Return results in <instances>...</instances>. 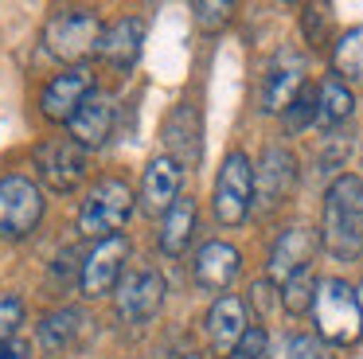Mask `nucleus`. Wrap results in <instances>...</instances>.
Returning a JSON list of instances; mask_svg holds the SVG:
<instances>
[{
  "instance_id": "nucleus-1",
  "label": "nucleus",
  "mask_w": 363,
  "mask_h": 359,
  "mask_svg": "<svg viewBox=\"0 0 363 359\" xmlns=\"http://www.w3.org/2000/svg\"><path fill=\"white\" fill-rule=\"evenodd\" d=\"M320 242L332 258H344V262L363 254V180L352 172L332 180L324 195Z\"/></svg>"
},
{
  "instance_id": "nucleus-2",
  "label": "nucleus",
  "mask_w": 363,
  "mask_h": 359,
  "mask_svg": "<svg viewBox=\"0 0 363 359\" xmlns=\"http://www.w3.org/2000/svg\"><path fill=\"white\" fill-rule=\"evenodd\" d=\"M313 316H316L320 340L340 343V348H352V343L363 340V301L347 281H340V277L320 281Z\"/></svg>"
},
{
  "instance_id": "nucleus-3",
  "label": "nucleus",
  "mask_w": 363,
  "mask_h": 359,
  "mask_svg": "<svg viewBox=\"0 0 363 359\" xmlns=\"http://www.w3.org/2000/svg\"><path fill=\"white\" fill-rule=\"evenodd\" d=\"M102 23L90 8H67V12H55L43 28V43L55 59L63 62H82L102 47Z\"/></svg>"
},
{
  "instance_id": "nucleus-4",
  "label": "nucleus",
  "mask_w": 363,
  "mask_h": 359,
  "mask_svg": "<svg viewBox=\"0 0 363 359\" xmlns=\"http://www.w3.org/2000/svg\"><path fill=\"white\" fill-rule=\"evenodd\" d=\"M133 215V192H129L125 180H98L94 192L86 195L79 211V231L86 238H113V234L125 226V219Z\"/></svg>"
},
{
  "instance_id": "nucleus-5",
  "label": "nucleus",
  "mask_w": 363,
  "mask_h": 359,
  "mask_svg": "<svg viewBox=\"0 0 363 359\" xmlns=\"http://www.w3.org/2000/svg\"><path fill=\"white\" fill-rule=\"evenodd\" d=\"M215 219L227 226H238L246 215H250L254 203V164L246 153H230L219 168V180H215Z\"/></svg>"
},
{
  "instance_id": "nucleus-6",
  "label": "nucleus",
  "mask_w": 363,
  "mask_h": 359,
  "mask_svg": "<svg viewBox=\"0 0 363 359\" xmlns=\"http://www.w3.org/2000/svg\"><path fill=\"white\" fill-rule=\"evenodd\" d=\"M43 215V195L28 176L0 180V238H24Z\"/></svg>"
},
{
  "instance_id": "nucleus-7",
  "label": "nucleus",
  "mask_w": 363,
  "mask_h": 359,
  "mask_svg": "<svg viewBox=\"0 0 363 359\" xmlns=\"http://www.w3.org/2000/svg\"><path fill=\"white\" fill-rule=\"evenodd\" d=\"M35 164H40L43 180H48L55 192H74L79 180L86 176V148L74 137L43 140V145L35 148Z\"/></svg>"
},
{
  "instance_id": "nucleus-8",
  "label": "nucleus",
  "mask_w": 363,
  "mask_h": 359,
  "mask_svg": "<svg viewBox=\"0 0 363 359\" xmlns=\"http://www.w3.org/2000/svg\"><path fill=\"white\" fill-rule=\"evenodd\" d=\"M125 258H129V242L121 238V234L98 242V246L82 258V273H79L82 297L98 301V297H106L113 285H121V262H125Z\"/></svg>"
},
{
  "instance_id": "nucleus-9",
  "label": "nucleus",
  "mask_w": 363,
  "mask_h": 359,
  "mask_svg": "<svg viewBox=\"0 0 363 359\" xmlns=\"http://www.w3.org/2000/svg\"><path fill=\"white\" fill-rule=\"evenodd\" d=\"M160 301H164V277L157 270H133L121 277L118 285V316L129 324H145L157 316Z\"/></svg>"
},
{
  "instance_id": "nucleus-10",
  "label": "nucleus",
  "mask_w": 363,
  "mask_h": 359,
  "mask_svg": "<svg viewBox=\"0 0 363 359\" xmlns=\"http://www.w3.org/2000/svg\"><path fill=\"white\" fill-rule=\"evenodd\" d=\"M90 94H94V78H90V70L74 67V70H67V74L51 78L48 90H43V98H40V106H43V114H48L51 121H71Z\"/></svg>"
},
{
  "instance_id": "nucleus-11",
  "label": "nucleus",
  "mask_w": 363,
  "mask_h": 359,
  "mask_svg": "<svg viewBox=\"0 0 363 359\" xmlns=\"http://www.w3.org/2000/svg\"><path fill=\"white\" fill-rule=\"evenodd\" d=\"M180 199V164L172 156H152L141 176V207L145 215H168Z\"/></svg>"
},
{
  "instance_id": "nucleus-12",
  "label": "nucleus",
  "mask_w": 363,
  "mask_h": 359,
  "mask_svg": "<svg viewBox=\"0 0 363 359\" xmlns=\"http://www.w3.org/2000/svg\"><path fill=\"white\" fill-rule=\"evenodd\" d=\"M313 250H316L313 231H305V226H289V231H281V234H277V242H274V250H269V277L285 285L293 273L308 270Z\"/></svg>"
},
{
  "instance_id": "nucleus-13",
  "label": "nucleus",
  "mask_w": 363,
  "mask_h": 359,
  "mask_svg": "<svg viewBox=\"0 0 363 359\" xmlns=\"http://www.w3.org/2000/svg\"><path fill=\"white\" fill-rule=\"evenodd\" d=\"M203 129H199V109L191 101H180V106L168 114L164 121V140L172 148L176 164H199V153H203Z\"/></svg>"
},
{
  "instance_id": "nucleus-14",
  "label": "nucleus",
  "mask_w": 363,
  "mask_h": 359,
  "mask_svg": "<svg viewBox=\"0 0 363 359\" xmlns=\"http://www.w3.org/2000/svg\"><path fill=\"white\" fill-rule=\"evenodd\" d=\"M246 336V309L238 297H219L207 312V340L219 355H235V348Z\"/></svg>"
},
{
  "instance_id": "nucleus-15",
  "label": "nucleus",
  "mask_w": 363,
  "mask_h": 359,
  "mask_svg": "<svg viewBox=\"0 0 363 359\" xmlns=\"http://www.w3.org/2000/svg\"><path fill=\"white\" fill-rule=\"evenodd\" d=\"M141 39H145V23L137 20V16H125V20H118V23H113V28L102 35L98 55L106 59V67H110V70L125 74V70H133L137 55H141Z\"/></svg>"
},
{
  "instance_id": "nucleus-16",
  "label": "nucleus",
  "mask_w": 363,
  "mask_h": 359,
  "mask_svg": "<svg viewBox=\"0 0 363 359\" xmlns=\"http://www.w3.org/2000/svg\"><path fill=\"white\" fill-rule=\"evenodd\" d=\"M301 86H305V62H301L297 55H281V59L269 67V74H266V86H262V106H266L269 114L289 109L293 101H297Z\"/></svg>"
},
{
  "instance_id": "nucleus-17",
  "label": "nucleus",
  "mask_w": 363,
  "mask_h": 359,
  "mask_svg": "<svg viewBox=\"0 0 363 359\" xmlns=\"http://www.w3.org/2000/svg\"><path fill=\"white\" fill-rule=\"evenodd\" d=\"M67 125H71V137L79 140L82 148L106 145V137H110V129H113V106H110V98L94 90V94H90V98L79 106V114H74Z\"/></svg>"
},
{
  "instance_id": "nucleus-18",
  "label": "nucleus",
  "mask_w": 363,
  "mask_h": 359,
  "mask_svg": "<svg viewBox=\"0 0 363 359\" xmlns=\"http://www.w3.org/2000/svg\"><path fill=\"white\" fill-rule=\"evenodd\" d=\"M238 250L230 242H207L196 258V281L203 289H227L238 277Z\"/></svg>"
},
{
  "instance_id": "nucleus-19",
  "label": "nucleus",
  "mask_w": 363,
  "mask_h": 359,
  "mask_svg": "<svg viewBox=\"0 0 363 359\" xmlns=\"http://www.w3.org/2000/svg\"><path fill=\"white\" fill-rule=\"evenodd\" d=\"M293 176H297L293 156L285 153V148H266L258 172H254V187H258V195L266 203H277V199H285V192L293 187Z\"/></svg>"
},
{
  "instance_id": "nucleus-20",
  "label": "nucleus",
  "mask_w": 363,
  "mask_h": 359,
  "mask_svg": "<svg viewBox=\"0 0 363 359\" xmlns=\"http://www.w3.org/2000/svg\"><path fill=\"white\" fill-rule=\"evenodd\" d=\"M191 231H196V199L191 195H180L176 199V207L164 215V231H160V250H164L168 258L184 254L191 242Z\"/></svg>"
},
{
  "instance_id": "nucleus-21",
  "label": "nucleus",
  "mask_w": 363,
  "mask_h": 359,
  "mask_svg": "<svg viewBox=\"0 0 363 359\" xmlns=\"http://www.w3.org/2000/svg\"><path fill=\"white\" fill-rule=\"evenodd\" d=\"M332 67L347 82H363V28H352L347 35H340L336 51H332Z\"/></svg>"
},
{
  "instance_id": "nucleus-22",
  "label": "nucleus",
  "mask_w": 363,
  "mask_h": 359,
  "mask_svg": "<svg viewBox=\"0 0 363 359\" xmlns=\"http://www.w3.org/2000/svg\"><path fill=\"white\" fill-rule=\"evenodd\" d=\"M316 101H320V121L324 125H340L352 117L355 101H352V90H347L340 78H328V82L316 90Z\"/></svg>"
},
{
  "instance_id": "nucleus-23",
  "label": "nucleus",
  "mask_w": 363,
  "mask_h": 359,
  "mask_svg": "<svg viewBox=\"0 0 363 359\" xmlns=\"http://www.w3.org/2000/svg\"><path fill=\"white\" fill-rule=\"evenodd\" d=\"M316 277H313V265L308 270H301V273H293L289 281L281 285V304H285V312H293V316H301V312H308L316 304Z\"/></svg>"
},
{
  "instance_id": "nucleus-24",
  "label": "nucleus",
  "mask_w": 363,
  "mask_h": 359,
  "mask_svg": "<svg viewBox=\"0 0 363 359\" xmlns=\"http://www.w3.org/2000/svg\"><path fill=\"white\" fill-rule=\"evenodd\" d=\"M74 332H79V312H71V309L51 312V316H43V324H40V340L48 343V348H63V343H71Z\"/></svg>"
},
{
  "instance_id": "nucleus-25",
  "label": "nucleus",
  "mask_w": 363,
  "mask_h": 359,
  "mask_svg": "<svg viewBox=\"0 0 363 359\" xmlns=\"http://www.w3.org/2000/svg\"><path fill=\"white\" fill-rule=\"evenodd\" d=\"M277 359H332V351L316 336H285Z\"/></svg>"
},
{
  "instance_id": "nucleus-26",
  "label": "nucleus",
  "mask_w": 363,
  "mask_h": 359,
  "mask_svg": "<svg viewBox=\"0 0 363 359\" xmlns=\"http://www.w3.org/2000/svg\"><path fill=\"white\" fill-rule=\"evenodd\" d=\"M313 117H320V101H316L313 90H301L297 101L285 109V129H289V133H301L308 121H313Z\"/></svg>"
},
{
  "instance_id": "nucleus-27",
  "label": "nucleus",
  "mask_w": 363,
  "mask_h": 359,
  "mask_svg": "<svg viewBox=\"0 0 363 359\" xmlns=\"http://www.w3.org/2000/svg\"><path fill=\"white\" fill-rule=\"evenodd\" d=\"M24 320V304H20L16 293H0V343H9L12 332Z\"/></svg>"
},
{
  "instance_id": "nucleus-28",
  "label": "nucleus",
  "mask_w": 363,
  "mask_h": 359,
  "mask_svg": "<svg viewBox=\"0 0 363 359\" xmlns=\"http://www.w3.org/2000/svg\"><path fill=\"white\" fill-rule=\"evenodd\" d=\"M230 12H235V4H196V23L203 31H219L230 20Z\"/></svg>"
},
{
  "instance_id": "nucleus-29",
  "label": "nucleus",
  "mask_w": 363,
  "mask_h": 359,
  "mask_svg": "<svg viewBox=\"0 0 363 359\" xmlns=\"http://www.w3.org/2000/svg\"><path fill=\"white\" fill-rule=\"evenodd\" d=\"M262 348H266V332H262V328H246L242 343L235 348L230 359H262Z\"/></svg>"
},
{
  "instance_id": "nucleus-30",
  "label": "nucleus",
  "mask_w": 363,
  "mask_h": 359,
  "mask_svg": "<svg viewBox=\"0 0 363 359\" xmlns=\"http://www.w3.org/2000/svg\"><path fill=\"white\" fill-rule=\"evenodd\" d=\"M0 359H28V343H24V340L0 343Z\"/></svg>"
},
{
  "instance_id": "nucleus-31",
  "label": "nucleus",
  "mask_w": 363,
  "mask_h": 359,
  "mask_svg": "<svg viewBox=\"0 0 363 359\" xmlns=\"http://www.w3.org/2000/svg\"><path fill=\"white\" fill-rule=\"evenodd\" d=\"M184 359H199V355H184Z\"/></svg>"
}]
</instances>
